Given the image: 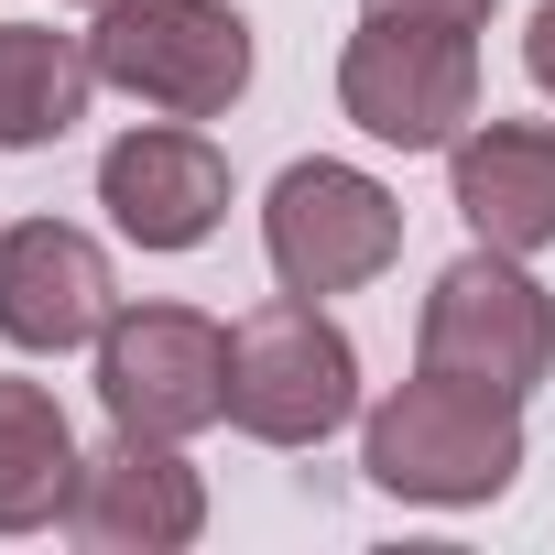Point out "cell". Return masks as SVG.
<instances>
[{"label":"cell","instance_id":"cell-8","mask_svg":"<svg viewBox=\"0 0 555 555\" xmlns=\"http://www.w3.org/2000/svg\"><path fill=\"white\" fill-rule=\"evenodd\" d=\"M99 207L131 250H196L229 218V153L196 120H142L99 153Z\"/></svg>","mask_w":555,"mask_h":555},{"label":"cell","instance_id":"cell-7","mask_svg":"<svg viewBox=\"0 0 555 555\" xmlns=\"http://www.w3.org/2000/svg\"><path fill=\"white\" fill-rule=\"evenodd\" d=\"M99 403L131 436H207L229 425V327L196 306H120L99 327Z\"/></svg>","mask_w":555,"mask_h":555},{"label":"cell","instance_id":"cell-4","mask_svg":"<svg viewBox=\"0 0 555 555\" xmlns=\"http://www.w3.org/2000/svg\"><path fill=\"white\" fill-rule=\"evenodd\" d=\"M392 250H403V196L382 175H360L338 153H306V164L272 175V196H261V261H272L284 295H317V306L360 295V284L392 272Z\"/></svg>","mask_w":555,"mask_h":555},{"label":"cell","instance_id":"cell-5","mask_svg":"<svg viewBox=\"0 0 555 555\" xmlns=\"http://www.w3.org/2000/svg\"><path fill=\"white\" fill-rule=\"evenodd\" d=\"M88 55H99V88L164 120H218L250 88V12L240 0H109Z\"/></svg>","mask_w":555,"mask_h":555},{"label":"cell","instance_id":"cell-13","mask_svg":"<svg viewBox=\"0 0 555 555\" xmlns=\"http://www.w3.org/2000/svg\"><path fill=\"white\" fill-rule=\"evenodd\" d=\"M99 55L55 23H0V153H44L88 120Z\"/></svg>","mask_w":555,"mask_h":555},{"label":"cell","instance_id":"cell-9","mask_svg":"<svg viewBox=\"0 0 555 555\" xmlns=\"http://www.w3.org/2000/svg\"><path fill=\"white\" fill-rule=\"evenodd\" d=\"M66 533H77L88 555H185V544L207 533V479L185 468L175 436H131V425H109V447L77 468Z\"/></svg>","mask_w":555,"mask_h":555},{"label":"cell","instance_id":"cell-14","mask_svg":"<svg viewBox=\"0 0 555 555\" xmlns=\"http://www.w3.org/2000/svg\"><path fill=\"white\" fill-rule=\"evenodd\" d=\"M360 12H403V23H447V34H479L501 0H360Z\"/></svg>","mask_w":555,"mask_h":555},{"label":"cell","instance_id":"cell-3","mask_svg":"<svg viewBox=\"0 0 555 555\" xmlns=\"http://www.w3.org/2000/svg\"><path fill=\"white\" fill-rule=\"evenodd\" d=\"M414 371H447V382H479V392H512L533 403L544 371H555V295L522 272V250H457L425 306H414Z\"/></svg>","mask_w":555,"mask_h":555},{"label":"cell","instance_id":"cell-6","mask_svg":"<svg viewBox=\"0 0 555 555\" xmlns=\"http://www.w3.org/2000/svg\"><path fill=\"white\" fill-rule=\"evenodd\" d=\"M338 109L382 153H447L479 120V34L403 23V12H360V34L338 55Z\"/></svg>","mask_w":555,"mask_h":555},{"label":"cell","instance_id":"cell-16","mask_svg":"<svg viewBox=\"0 0 555 555\" xmlns=\"http://www.w3.org/2000/svg\"><path fill=\"white\" fill-rule=\"evenodd\" d=\"M88 12H109V0H88Z\"/></svg>","mask_w":555,"mask_h":555},{"label":"cell","instance_id":"cell-11","mask_svg":"<svg viewBox=\"0 0 555 555\" xmlns=\"http://www.w3.org/2000/svg\"><path fill=\"white\" fill-rule=\"evenodd\" d=\"M447 196L490 250H555V120H468L447 142Z\"/></svg>","mask_w":555,"mask_h":555},{"label":"cell","instance_id":"cell-12","mask_svg":"<svg viewBox=\"0 0 555 555\" xmlns=\"http://www.w3.org/2000/svg\"><path fill=\"white\" fill-rule=\"evenodd\" d=\"M77 468H88V447H77L55 382L0 371V533H44V522H66Z\"/></svg>","mask_w":555,"mask_h":555},{"label":"cell","instance_id":"cell-10","mask_svg":"<svg viewBox=\"0 0 555 555\" xmlns=\"http://www.w3.org/2000/svg\"><path fill=\"white\" fill-rule=\"evenodd\" d=\"M109 317H120L109 250L77 218H12L0 229V349L66 360V349H99Z\"/></svg>","mask_w":555,"mask_h":555},{"label":"cell","instance_id":"cell-1","mask_svg":"<svg viewBox=\"0 0 555 555\" xmlns=\"http://www.w3.org/2000/svg\"><path fill=\"white\" fill-rule=\"evenodd\" d=\"M360 468L392 501L479 512V501H501L522 479V403L479 392V382H447V371H414L360 414Z\"/></svg>","mask_w":555,"mask_h":555},{"label":"cell","instance_id":"cell-2","mask_svg":"<svg viewBox=\"0 0 555 555\" xmlns=\"http://www.w3.org/2000/svg\"><path fill=\"white\" fill-rule=\"evenodd\" d=\"M360 414V349L317 295H261L229 327V425L250 447H327Z\"/></svg>","mask_w":555,"mask_h":555},{"label":"cell","instance_id":"cell-15","mask_svg":"<svg viewBox=\"0 0 555 555\" xmlns=\"http://www.w3.org/2000/svg\"><path fill=\"white\" fill-rule=\"evenodd\" d=\"M522 66H533V88L555 99V0H544V12L522 23Z\"/></svg>","mask_w":555,"mask_h":555}]
</instances>
